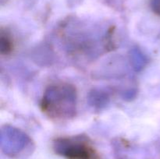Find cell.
<instances>
[{
	"label": "cell",
	"mask_w": 160,
	"mask_h": 159,
	"mask_svg": "<svg viewBox=\"0 0 160 159\" xmlns=\"http://www.w3.org/2000/svg\"><path fill=\"white\" fill-rule=\"evenodd\" d=\"M54 148L56 153L67 159H100L95 147L83 137L57 139Z\"/></svg>",
	"instance_id": "7a4b0ae2"
},
{
	"label": "cell",
	"mask_w": 160,
	"mask_h": 159,
	"mask_svg": "<svg viewBox=\"0 0 160 159\" xmlns=\"http://www.w3.org/2000/svg\"><path fill=\"white\" fill-rule=\"evenodd\" d=\"M14 41L10 33L4 29L1 30L0 36V52L2 55H9L14 49Z\"/></svg>",
	"instance_id": "3957f363"
},
{
	"label": "cell",
	"mask_w": 160,
	"mask_h": 159,
	"mask_svg": "<svg viewBox=\"0 0 160 159\" xmlns=\"http://www.w3.org/2000/svg\"><path fill=\"white\" fill-rule=\"evenodd\" d=\"M67 84H57L51 87L45 96L49 99L42 98V108L43 112L52 118H62L66 117L67 112L74 104L75 92Z\"/></svg>",
	"instance_id": "6da1fadb"
},
{
	"label": "cell",
	"mask_w": 160,
	"mask_h": 159,
	"mask_svg": "<svg viewBox=\"0 0 160 159\" xmlns=\"http://www.w3.org/2000/svg\"><path fill=\"white\" fill-rule=\"evenodd\" d=\"M151 7L155 13L160 16V0H151Z\"/></svg>",
	"instance_id": "277c9868"
}]
</instances>
